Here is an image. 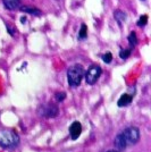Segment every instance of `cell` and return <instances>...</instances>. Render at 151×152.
I'll use <instances>...</instances> for the list:
<instances>
[{"instance_id": "1", "label": "cell", "mask_w": 151, "mask_h": 152, "mask_svg": "<svg viewBox=\"0 0 151 152\" xmlns=\"http://www.w3.org/2000/svg\"><path fill=\"white\" fill-rule=\"evenodd\" d=\"M84 76V69L81 65H74L67 70V81L72 88H77Z\"/></svg>"}, {"instance_id": "2", "label": "cell", "mask_w": 151, "mask_h": 152, "mask_svg": "<svg viewBox=\"0 0 151 152\" xmlns=\"http://www.w3.org/2000/svg\"><path fill=\"white\" fill-rule=\"evenodd\" d=\"M19 144V136L14 131H4L0 134V146L2 148H15Z\"/></svg>"}, {"instance_id": "3", "label": "cell", "mask_w": 151, "mask_h": 152, "mask_svg": "<svg viewBox=\"0 0 151 152\" xmlns=\"http://www.w3.org/2000/svg\"><path fill=\"white\" fill-rule=\"evenodd\" d=\"M101 74H102V69H101L100 66L92 65L88 69L86 74H85V81H86V83H88L89 85H93L99 80Z\"/></svg>"}, {"instance_id": "4", "label": "cell", "mask_w": 151, "mask_h": 152, "mask_svg": "<svg viewBox=\"0 0 151 152\" xmlns=\"http://www.w3.org/2000/svg\"><path fill=\"white\" fill-rule=\"evenodd\" d=\"M126 144H135L140 140V131L138 127H128L123 132Z\"/></svg>"}, {"instance_id": "5", "label": "cell", "mask_w": 151, "mask_h": 152, "mask_svg": "<svg viewBox=\"0 0 151 152\" xmlns=\"http://www.w3.org/2000/svg\"><path fill=\"white\" fill-rule=\"evenodd\" d=\"M39 113H40L41 116H44V117H47V118H54V117H56L57 115H58L59 109H58V107H57L56 104H54V103H48V104H45V106L40 107Z\"/></svg>"}, {"instance_id": "6", "label": "cell", "mask_w": 151, "mask_h": 152, "mask_svg": "<svg viewBox=\"0 0 151 152\" xmlns=\"http://www.w3.org/2000/svg\"><path fill=\"white\" fill-rule=\"evenodd\" d=\"M81 133H82V125L78 121H74L69 126V134H70L72 140H77L80 137Z\"/></svg>"}, {"instance_id": "7", "label": "cell", "mask_w": 151, "mask_h": 152, "mask_svg": "<svg viewBox=\"0 0 151 152\" xmlns=\"http://www.w3.org/2000/svg\"><path fill=\"white\" fill-rule=\"evenodd\" d=\"M126 141L124 139V135L120 133L118 134L116 137H115V146H116V149L118 150V151H124L126 149Z\"/></svg>"}, {"instance_id": "8", "label": "cell", "mask_w": 151, "mask_h": 152, "mask_svg": "<svg viewBox=\"0 0 151 152\" xmlns=\"http://www.w3.org/2000/svg\"><path fill=\"white\" fill-rule=\"evenodd\" d=\"M132 100H133L132 95L127 94V93H124V94L118 99L117 106H118V107H126V106H128V104L132 102Z\"/></svg>"}, {"instance_id": "9", "label": "cell", "mask_w": 151, "mask_h": 152, "mask_svg": "<svg viewBox=\"0 0 151 152\" xmlns=\"http://www.w3.org/2000/svg\"><path fill=\"white\" fill-rule=\"evenodd\" d=\"M19 9H21V12H23V13L31 14V15H35V16H40V15L42 14L40 9H38L37 7H33V6H22Z\"/></svg>"}, {"instance_id": "10", "label": "cell", "mask_w": 151, "mask_h": 152, "mask_svg": "<svg viewBox=\"0 0 151 152\" xmlns=\"http://www.w3.org/2000/svg\"><path fill=\"white\" fill-rule=\"evenodd\" d=\"M4 1V5L7 9L9 10H14V9H17L21 5V0H2Z\"/></svg>"}, {"instance_id": "11", "label": "cell", "mask_w": 151, "mask_h": 152, "mask_svg": "<svg viewBox=\"0 0 151 152\" xmlns=\"http://www.w3.org/2000/svg\"><path fill=\"white\" fill-rule=\"evenodd\" d=\"M114 17H115V19L118 22V24L122 25V24L126 20V14L124 13V12H122V10H115Z\"/></svg>"}, {"instance_id": "12", "label": "cell", "mask_w": 151, "mask_h": 152, "mask_svg": "<svg viewBox=\"0 0 151 152\" xmlns=\"http://www.w3.org/2000/svg\"><path fill=\"white\" fill-rule=\"evenodd\" d=\"M128 43L131 47H135L138 45V37H136V33L135 32H131L130 35H128Z\"/></svg>"}, {"instance_id": "13", "label": "cell", "mask_w": 151, "mask_h": 152, "mask_svg": "<svg viewBox=\"0 0 151 152\" xmlns=\"http://www.w3.org/2000/svg\"><path fill=\"white\" fill-rule=\"evenodd\" d=\"M86 37H88V26L85 25V24H82L81 25V30L78 32V39L84 40Z\"/></svg>"}, {"instance_id": "14", "label": "cell", "mask_w": 151, "mask_h": 152, "mask_svg": "<svg viewBox=\"0 0 151 152\" xmlns=\"http://www.w3.org/2000/svg\"><path fill=\"white\" fill-rule=\"evenodd\" d=\"M132 53V49H122L119 51V57L122 59H127Z\"/></svg>"}, {"instance_id": "15", "label": "cell", "mask_w": 151, "mask_h": 152, "mask_svg": "<svg viewBox=\"0 0 151 152\" xmlns=\"http://www.w3.org/2000/svg\"><path fill=\"white\" fill-rule=\"evenodd\" d=\"M147 23H148V16L147 15H143V16H141L138 20V26L140 27H142V26H145L147 25Z\"/></svg>"}, {"instance_id": "16", "label": "cell", "mask_w": 151, "mask_h": 152, "mask_svg": "<svg viewBox=\"0 0 151 152\" xmlns=\"http://www.w3.org/2000/svg\"><path fill=\"white\" fill-rule=\"evenodd\" d=\"M102 60H103L106 64H110V63H111V60H113V55H111L110 52L105 53V55L102 56Z\"/></svg>"}, {"instance_id": "17", "label": "cell", "mask_w": 151, "mask_h": 152, "mask_svg": "<svg viewBox=\"0 0 151 152\" xmlns=\"http://www.w3.org/2000/svg\"><path fill=\"white\" fill-rule=\"evenodd\" d=\"M65 98H66V93L65 92H58V93H56V100L58 102L64 101Z\"/></svg>"}, {"instance_id": "18", "label": "cell", "mask_w": 151, "mask_h": 152, "mask_svg": "<svg viewBox=\"0 0 151 152\" xmlns=\"http://www.w3.org/2000/svg\"><path fill=\"white\" fill-rule=\"evenodd\" d=\"M6 27H7V30H8V32H9V34H10V35H14V34H15V32H14L15 30H14V28H12L9 25H6Z\"/></svg>"}, {"instance_id": "19", "label": "cell", "mask_w": 151, "mask_h": 152, "mask_svg": "<svg viewBox=\"0 0 151 152\" xmlns=\"http://www.w3.org/2000/svg\"><path fill=\"white\" fill-rule=\"evenodd\" d=\"M21 20H22V23L24 24V23H25V20H26V18H25V17H22V18H21Z\"/></svg>"}, {"instance_id": "20", "label": "cell", "mask_w": 151, "mask_h": 152, "mask_svg": "<svg viewBox=\"0 0 151 152\" xmlns=\"http://www.w3.org/2000/svg\"><path fill=\"white\" fill-rule=\"evenodd\" d=\"M108 152H118V151H116V150H111V151H108Z\"/></svg>"}]
</instances>
